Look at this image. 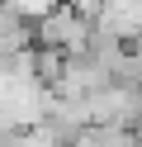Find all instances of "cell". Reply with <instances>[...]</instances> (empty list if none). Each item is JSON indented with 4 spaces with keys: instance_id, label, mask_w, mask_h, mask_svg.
I'll return each mask as SVG.
<instances>
[{
    "instance_id": "cell-1",
    "label": "cell",
    "mask_w": 142,
    "mask_h": 147,
    "mask_svg": "<svg viewBox=\"0 0 142 147\" xmlns=\"http://www.w3.org/2000/svg\"><path fill=\"white\" fill-rule=\"evenodd\" d=\"M81 147H137V133L133 128H114V123H90Z\"/></svg>"
}]
</instances>
